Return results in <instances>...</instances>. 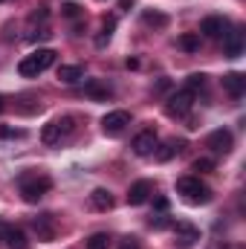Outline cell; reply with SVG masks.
Instances as JSON below:
<instances>
[{
    "label": "cell",
    "mask_w": 246,
    "mask_h": 249,
    "mask_svg": "<svg viewBox=\"0 0 246 249\" xmlns=\"http://www.w3.org/2000/svg\"><path fill=\"white\" fill-rule=\"evenodd\" d=\"M232 130H226V127H220V130H214V133H209V139H206V145L211 148V151H217V154H229L232 151Z\"/></svg>",
    "instance_id": "8fae6325"
},
{
    "label": "cell",
    "mask_w": 246,
    "mask_h": 249,
    "mask_svg": "<svg viewBox=\"0 0 246 249\" xmlns=\"http://www.w3.org/2000/svg\"><path fill=\"white\" fill-rule=\"evenodd\" d=\"M0 244L6 249H26V235L20 226H12L6 220H0Z\"/></svg>",
    "instance_id": "5b68a950"
},
{
    "label": "cell",
    "mask_w": 246,
    "mask_h": 249,
    "mask_svg": "<svg viewBox=\"0 0 246 249\" xmlns=\"http://www.w3.org/2000/svg\"><path fill=\"white\" fill-rule=\"evenodd\" d=\"M226 29H229V20H226V18H217V15H211V18H206V20L200 23V32H203L206 38H223Z\"/></svg>",
    "instance_id": "7c38bea8"
},
{
    "label": "cell",
    "mask_w": 246,
    "mask_h": 249,
    "mask_svg": "<svg viewBox=\"0 0 246 249\" xmlns=\"http://www.w3.org/2000/svg\"><path fill=\"white\" fill-rule=\"evenodd\" d=\"M38 20H47V6H41L38 12H32V15H29V23H38Z\"/></svg>",
    "instance_id": "484cf974"
},
{
    "label": "cell",
    "mask_w": 246,
    "mask_h": 249,
    "mask_svg": "<svg viewBox=\"0 0 246 249\" xmlns=\"http://www.w3.org/2000/svg\"><path fill=\"white\" fill-rule=\"evenodd\" d=\"M72 130V119L70 116H64V119H53V122L44 124V130H41V142L44 145H55V142H61V136H67Z\"/></svg>",
    "instance_id": "277c9868"
},
{
    "label": "cell",
    "mask_w": 246,
    "mask_h": 249,
    "mask_svg": "<svg viewBox=\"0 0 246 249\" xmlns=\"http://www.w3.org/2000/svg\"><path fill=\"white\" fill-rule=\"evenodd\" d=\"M154 206H157L159 212H165V209H168V200H165V197H157V200H154Z\"/></svg>",
    "instance_id": "1f68e13d"
},
{
    "label": "cell",
    "mask_w": 246,
    "mask_h": 249,
    "mask_svg": "<svg viewBox=\"0 0 246 249\" xmlns=\"http://www.w3.org/2000/svg\"><path fill=\"white\" fill-rule=\"evenodd\" d=\"M151 226H154V229H165V226H168V217H165V214H157V217L151 220Z\"/></svg>",
    "instance_id": "4316f807"
},
{
    "label": "cell",
    "mask_w": 246,
    "mask_h": 249,
    "mask_svg": "<svg viewBox=\"0 0 246 249\" xmlns=\"http://www.w3.org/2000/svg\"><path fill=\"white\" fill-rule=\"evenodd\" d=\"M87 249H110V235H107V232H96V235L87 241Z\"/></svg>",
    "instance_id": "603a6c76"
},
{
    "label": "cell",
    "mask_w": 246,
    "mask_h": 249,
    "mask_svg": "<svg viewBox=\"0 0 246 249\" xmlns=\"http://www.w3.org/2000/svg\"><path fill=\"white\" fill-rule=\"evenodd\" d=\"M127 124H130V113H127V110H113V113H107V116L102 119V130H105L107 136H122Z\"/></svg>",
    "instance_id": "52a82bcc"
},
{
    "label": "cell",
    "mask_w": 246,
    "mask_h": 249,
    "mask_svg": "<svg viewBox=\"0 0 246 249\" xmlns=\"http://www.w3.org/2000/svg\"><path fill=\"white\" fill-rule=\"evenodd\" d=\"M154 197V183L151 180H139V183H133L130 191H127V203L130 206H142V203H148Z\"/></svg>",
    "instance_id": "30bf717a"
},
{
    "label": "cell",
    "mask_w": 246,
    "mask_h": 249,
    "mask_svg": "<svg viewBox=\"0 0 246 249\" xmlns=\"http://www.w3.org/2000/svg\"><path fill=\"white\" fill-rule=\"evenodd\" d=\"M177 191L183 194V200L191 203V206H206L211 200V188L206 186L200 177H180L177 180Z\"/></svg>",
    "instance_id": "7a4b0ae2"
},
{
    "label": "cell",
    "mask_w": 246,
    "mask_h": 249,
    "mask_svg": "<svg viewBox=\"0 0 246 249\" xmlns=\"http://www.w3.org/2000/svg\"><path fill=\"white\" fill-rule=\"evenodd\" d=\"M142 20H145L148 26H159V29H162V26H168V15H162V12H145V15H142Z\"/></svg>",
    "instance_id": "7402d4cb"
},
{
    "label": "cell",
    "mask_w": 246,
    "mask_h": 249,
    "mask_svg": "<svg viewBox=\"0 0 246 249\" xmlns=\"http://www.w3.org/2000/svg\"><path fill=\"white\" fill-rule=\"evenodd\" d=\"M191 105H194V93H191V90H180V93L168 96L165 113H168V116H185V113L191 110Z\"/></svg>",
    "instance_id": "8992f818"
},
{
    "label": "cell",
    "mask_w": 246,
    "mask_h": 249,
    "mask_svg": "<svg viewBox=\"0 0 246 249\" xmlns=\"http://www.w3.org/2000/svg\"><path fill=\"white\" fill-rule=\"evenodd\" d=\"M61 9H64L67 18H78V6H75V3H67V6H61Z\"/></svg>",
    "instance_id": "83f0119b"
},
{
    "label": "cell",
    "mask_w": 246,
    "mask_h": 249,
    "mask_svg": "<svg viewBox=\"0 0 246 249\" xmlns=\"http://www.w3.org/2000/svg\"><path fill=\"white\" fill-rule=\"evenodd\" d=\"M244 38H246V32L241 29V26L229 29V32L223 35V53H226L229 58H238V55H244Z\"/></svg>",
    "instance_id": "ba28073f"
},
{
    "label": "cell",
    "mask_w": 246,
    "mask_h": 249,
    "mask_svg": "<svg viewBox=\"0 0 246 249\" xmlns=\"http://www.w3.org/2000/svg\"><path fill=\"white\" fill-rule=\"evenodd\" d=\"M32 226H35V232H38V238H41V241H53V238H55L53 214H41V217H35V220H32Z\"/></svg>",
    "instance_id": "9a60e30c"
},
{
    "label": "cell",
    "mask_w": 246,
    "mask_h": 249,
    "mask_svg": "<svg viewBox=\"0 0 246 249\" xmlns=\"http://www.w3.org/2000/svg\"><path fill=\"white\" fill-rule=\"evenodd\" d=\"M81 75H84V70L78 64H61L58 67V81H64V84H75V81H81Z\"/></svg>",
    "instance_id": "e0dca14e"
},
{
    "label": "cell",
    "mask_w": 246,
    "mask_h": 249,
    "mask_svg": "<svg viewBox=\"0 0 246 249\" xmlns=\"http://www.w3.org/2000/svg\"><path fill=\"white\" fill-rule=\"evenodd\" d=\"M211 249H229V247H226L223 241H214V244H211Z\"/></svg>",
    "instance_id": "d6a6232c"
},
{
    "label": "cell",
    "mask_w": 246,
    "mask_h": 249,
    "mask_svg": "<svg viewBox=\"0 0 246 249\" xmlns=\"http://www.w3.org/2000/svg\"><path fill=\"white\" fill-rule=\"evenodd\" d=\"M84 93H87L90 99H110V96H113V87L105 84V81H96V78H93V81L84 84Z\"/></svg>",
    "instance_id": "2e32d148"
},
{
    "label": "cell",
    "mask_w": 246,
    "mask_h": 249,
    "mask_svg": "<svg viewBox=\"0 0 246 249\" xmlns=\"http://www.w3.org/2000/svg\"><path fill=\"white\" fill-rule=\"evenodd\" d=\"M0 3H3V0H0Z\"/></svg>",
    "instance_id": "e575fe53"
},
{
    "label": "cell",
    "mask_w": 246,
    "mask_h": 249,
    "mask_svg": "<svg viewBox=\"0 0 246 249\" xmlns=\"http://www.w3.org/2000/svg\"><path fill=\"white\" fill-rule=\"evenodd\" d=\"M50 188H53V180L47 174H23L20 177V194L26 203H38Z\"/></svg>",
    "instance_id": "3957f363"
},
{
    "label": "cell",
    "mask_w": 246,
    "mask_h": 249,
    "mask_svg": "<svg viewBox=\"0 0 246 249\" xmlns=\"http://www.w3.org/2000/svg\"><path fill=\"white\" fill-rule=\"evenodd\" d=\"M41 38H50V29H38V32L29 35V41H41Z\"/></svg>",
    "instance_id": "f546056e"
},
{
    "label": "cell",
    "mask_w": 246,
    "mask_h": 249,
    "mask_svg": "<svg viewBox=\"0 0 246 249\" xmlns=\"http://www.w3.org/2000/svg\"><path fill=\"white\" fill-rule=\"evenodd\" d=\"M157 148H159V139H157L154 130H142V133L133 136V154H139V157H151Z\"/></svg>",
    "instance_id": "9c48e42d"
},
{
    "label": "cell",
    "mask_w": 246,
    "mask_h": 249,
    "mask_svg": "<svg viewBox=\"0 0 246 249\" xmlns=\"http://www.w3.org/2000/svg\"><path fill=\"white\" fill-rule=\"evenodd\" d=\"M0 110H3V96H0Z\"/></svg>",
    "instance_id": "836d02e7"
},
{
    "label": "cell",
    "mask_w": 246,
    "mask_h": 249,
    "mask_svg": "<svg viewBox=\"0 0 246 249\" xmlns=\"http://www.w3.org/2000/svg\"><path fill=\"white\" fill-rule=\"evenodd\" d=\"M223 90H226L229 96L241 99L246 93V75L244 72H229V75H223Z\"/></svg>",
    "instance_id": "4fadbf2b"
},
{
    "label": "cell",
    "mask_w": 246,
    "mask_h": 249,
    "mask_svg": "<svg viewBox=\"0 0 246 249\" xmlns=\"http://www.w3.org/2000/svg\"><path fill=\"white\" fill-rule=\"evenodd\" d=\"M180 148H183V139H180V142H177V139H171V142H165V145H162V151H154V154H157V160H159V162H168Z\"/></svg>",
    "instance_id": "ffe728a7"
},
{
    "label": "cell",
    "mask_w": 246,
    "mask_h": 249,
    "mask_svg": "<svg viewBox=\"0 0 246 249\" xmlns=\"http://www.w3.org/2000/svg\"><path fill=\"white\" fill-rule=\"evenodd\" d=\"M194 171H211L214 168V160H209V157H200V160H194V165H191Z\"/></svg>",
    "instance_id": "d4e9b609"
},
{
    "label": "cell",
    "mask_w": 246,
    "mask_h": 249,
    "mask_svg": "<svg viewBox=\"0 0 246 249\" xmlns=\"http://www.w3.org/2000/svg\"><path fill=\"white\" fill-rule=\"evenodd\" d=\"M90 203H93L99 212H107V209H113V194H110L107 188H96V191L90 194Z\"/></svg>",
    "instance_id": "ac0fdd59"
},
{
    "label": "cell",
    "mask_w": 246,
    "mask_h": 249,
    "mask_svg": "<svg viewBox=\"0 0 246 249\" xmlns=\"http://www.w3.org/2000/svg\"><path fill=\"white\" fill-rule=\"evenodd\" d=\"M180 47H183L185 53H197V50H200V35H197V32L180 35Z\"/></svg>",
    "instance_id": "44dd1931"
},
{
    "label": "cell",
    "mask_w": 246,
    "mask_h": 249,
    "mask_svg": "<svg viewBox=\"0 0 246 249\" xmlns=\"http://www.w3.org/2000/svg\"><path fill=\"white\" fill-rule=\"evenodd\" d=\"M174 235H177L180 247H194V244L200 241V229L191 226V223H177V226H174Z\"/></svg>",
    "instance_id": "5bb4252c"
},
{
    "label": "cell",
    "mask_w": 246,
    "mask_h": 249,
    "mask_svg": "<svg viewBox=\"0 0 246 249\" xmlns=\"http://www.w3.org/2000/svg\"><path fill=\"white\" fill-rule=\"evenodd\" d=\"M113 29H116V18H105V20H102V32L96 35V47H105V44L110 41Z\"/></svg>",
    "instance_id": "d6986e66"
},
{
    "label": "cell",
    "mask_w": 246,
    "mask_h": 249,
    "mask_svg": "<svg viewBox=\"0 0 246 249\" xmlns=\"http://www.w3.org/2000/svg\"><path fill=\"white\" fill-rule=\"evenodd\" d=\"M55 58H58V53L55 50H35L32 55H26L23 61L18 64V72L23 75V78H38L44 70H50L53 64H55Z\"/></svg>",
    "instance_id": "6da1fadb"
},
{
    "label": "cell",
    "mask_w": 246,
    "mask_h": 249,
    "mask_svg": "<svg viewBox=\"0 0 246 249\" xmlns=\"http://www.w3.org/2000/svg\"><path fill=\"white\" fill-rule=\"evenodd\" d=\"M203 87H206V75H203V72H191V75L185 78V90L194 93V90H203Z\"/></svg>",
    "instance_id": "cb8c5ba5"
},
{
    "label": "cell",
    "mask_w": 246,
    "mask_h": 249,
    "mask_svg": "<svg viewBox=\"0 0 246 249\" xmlns=\"http://www.w3.org/2000/svg\"><path fill=\"white\" fill-rule=\"evenodd\" d=\"M0 136H23V130H15V127H0Z\"/></svg>",
    "instance_id": "4dcf8cb0"
},
{
    "label": "cell",
    "mask_w": 246,
    "mask_h": 249,
    "mask_svg": "<svg viewBox=\"0 0 246 249\" xmlns=\"http://www.w3.org/2000/svg\"><path fill=\"white\" fill-rule=\"evenodd\" d=\"M119 249H139V244H136V238H124L119 244Z\"/></svg>",
    "instance_id": "f1b7e54d"
}]
</instances>
